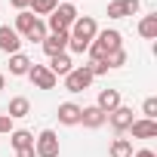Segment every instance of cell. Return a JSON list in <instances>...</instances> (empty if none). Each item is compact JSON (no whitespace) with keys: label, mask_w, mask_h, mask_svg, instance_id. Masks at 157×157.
I'll list each match as a JSON object with an SVG mask.
<instances>
[{"label":"cell","mask_w":157,"mask_h":157,"mask_svg":"<svg viewBox=\"0 0 157 157\" xmlns=\"http://www.w3.org/2000/svg\"><path fill=\"white\" fill-rule=\"evenodd\" d=\"M96 40L105 46V52H114V49H123V37H120V31H102V34H96Z\"/></svg>","instance_id":"cell-14"},{"label":"cell","mask_w":157,"mask_h":157,"mask_svg":"<svg viewBox=\"0 0 157 157\" xmlns=\"http://www.w3.org/2000/svg\"><path fill=\"white\" fill-rule=\"evenodd\" d=\"M56 6H59V0H31L28 10H34V16H49Z\"/></svg>","instance_id":"cell-23"},{"label":"cell","mask_w":157,"mask_h":157,"mask_svg":"<svg viewBox=\"0 0 157 157\" xmlns=\"http://www.w3.org/2000/svg\"><path fill=\"white\" fill-rule=\"evenodd\" d=\"M77 6L74 3H59L52 13H49V31L52 34H59V31H71V25L77 22Z\"/></svg>","instance_id":"cell-1"},{"label":"cell","mask_w":157,"mask_h":157,"mask_svg":"<svg viewBox=\"0 0 157 157\" xmlns=\"http://www.w3.org/2000/svg\"><path fill=\"white\" fill-rule=\"evenodd\" d=\"M16 157H37V154H34V148H22V151H16Z\"/></svg>","instance_id":"cell-28"},{"label":"cell","mask_w":157,"mask_h":157,"mask_svg":"<svg viewBox=\"0 0 157 157\" xmlns=\"http://www.w3.org/2000/svg\"><path fill=\"white\" fill-rule=\"evenodd\" d=\"M96 108H102L105 114H111L114 108H120V93L117 90H102L99 99H96Z\"/></svg>","instance_id":"cell-13"},{"label":"cell","mask_w":157,"mask_h":157,"mask_svg":"<svg viewBox=\"0 0 157 157\" xmlns=\"http://www.w3.org/2000/svg\"><path fill=\"white\" fill-rule=\"evenodd\" d=\"M28 111H31V102H28L25 96H16V99H10L6 117H10V120H19V117H28Z\"/></svg>","instance_id":"cell-16"},{"label":"cell","mask_w":157,"mask_h":157,"mask_svg":"<svg viewBox=\"0 0 157 157\" xmlns=\"http://www.w3.org/2000/svg\"><path fill=\"white\" fill-rule=\"evenodd\" d=\"M0 49H3L6 56H16L22 49V37L10 28V25H0Z\"/></svg>","instance_id":"cell-9"},{"label":"cell","mask_w":157,"mask_h":157,"mask_svg":"<svg viewBox=\"0 0 157 157\" xmlns=\"http://www.w3.org/2000/svg\"><path fill=\"white\" fill-rule=\"evenodd\" d=\"M80 123H83L86 129H99V126H105V123H108V114H105L102 108L90 105V108H83V111H80Z\"/></svg>","instance_id":"cell-10"},{"label":"cell","mask_w":157,"mask_h":157,"mask_svg":"<svg viewBox=\"0 0 157 157\" xmlns=\"http://www.w3.org/2000/svg\"><path fill=\"white\" fill-rule=\"evenodd\" d=\"M111 157H132V142L129 139H114L111 142Z\"/></svg>","instance_id":"cell-21"},{"label":"cell","mask_w":157,"mask_h":157,"mask_svg":"<svg viewBox=\"0 0 157 157\" xmlns=\"http://www.w3.org/2000/svg\"><path fill=\"white\" fill-rule=\"evenodd\" d=\"M28 77H31V83H34L37 90H56V83H59V77H56L46 65H31Z\"/></svg>","instance_id":"cell-5"},{"label":"cell","mask_w":157,"mask_h":157,"mask_svg":"<svg viewBox=\"0 0 157 157\" xmlns=\"http://www.w3.org/2000/svg\"><path fill=\"white\" fill-rule=\"evenodd\" d=\"M71 40H77V43H93L96 40V34H99V25H96V19L93 16H77V22L71 25Z\"/></svg>","instance_id":"cell-2"},{"label":"cell","mask_w":157,"mask_h":157,"mask_svg":"<svg viewBox=\"0 0 157 157\" xmlns=\"http://www.w3.org/2000/svg\"><path fill=\"white\" fill-rule=\"evenodd\" d=\"M3 83H6V77H3V74H0V90H3Z\"/></svg>","instance_id":"cell-30"},{"label":"cell","mask_w":157,"mask_h":157,"mask_svg":"<svg viewBox=\"0 0 157 157\" xmlns=\"http://www.w3.org/2000/svg\"><path fill=\"white\" fill-rule=\"evenodd\" d=\"M80 105H74V102H62L59 105V111H56V117H59V123H65V126H77L80 123Z\"/></svg>","instance_id":"cell-11"},{"label":"cell","mask_w":157,"mask_h":157,"mask_svg":"<svg viewBox=\"0 0 157 157\" xmlns=\"http://www.w3.org/2000/svg\"><path fill=\"white\" fill-rule=\"evenodd\" d=\"M139 34H142L145 40H154V37H157V13L142 16V22H139Z\"/></svg>","instance_id":"cell-18"},{"label":"cell","mask_w":157,"mask_h":157,"mask_svg":"<svg viewBox=\"0 0 157 157\" xmlns=\"http://www.w3.org/2000/svg\"><path fill=\"white\" fill-rule=\"evenodd\" d=\"M46 68H49L56 77H65V74H71V68H74V65H71V56H65V52H62V56H52Z\"/></svg>","instance_id":"cell-17"},{"label":"cell","mask_w":157,"mask_h":157,"mask_svg":"<svg viewBox=\"0 0 157 157\" xmlns=\"http://www.w3.org/2000/svg\"><path fill=\"white\" fill-rule=\"evenodd\" d=\"M96 80V77L90 74V68L86 65H80V68H71V74H65V90L68 93H83V90H90V83Z\"/></svg>","instance_id":"cell-3"},{"label":"cell","mask_w":157,"mask_h":157,"mask_svg":"<svg viewBox=\"0 0 157 157\" xmlns=\"http://www.w3.org/2000/svg\"><path fill=\"white\" fill-rule=\"evenodd\" d=\"M25 40H31V43H43V40H46V25H43L40 19H34V25H31V31L25 34Z\"/></svg>","instance_id":"cell-22"},{"label":"cell","mask_w":157,"mask_h":157,"mask_svg":"<svg viewBox=\"0 0 157 157\" xmlns=\"http://www.w3.org/2000/svg\"><path fill=\"white\" fill-rule=\"evenodd\" d=\"M0 132H13V120L6 114H0Z\"/></svg>","instance_id":"cell-26"},{"label":"cell","mask_w":157,"mask_h":157,"mask_svg":"<svg viewBox=\"0 0 157 157\" xmlns=\"http://www.w3.org/2000/svg\"><path fill=\"white\" fill-rule=\"evenodd\" d=\"M129 132H132V139H157V120H148V117L132 120Z\"/></svg>","instance_id":"cell-12"},{"label":"cell","mask_w":157,"mask_h":157,"mask_svg":"<svg viewBox=\"0 0 157 157\" xmlns=\"http://www.w3.org/2000/svg\"><path fill=\"white\" fill-rule=\"evenodd\" d=\"M34 19H37L34 13H28V10H22V13L16 16V28H13V31H16L19 37H25V34L31 31V25H34Z\"/></svg>","instance_id":"cell-20"},{"label":"cell","mask_w":157,"mask_h":157,"mask_svg":"<svg viewBox=\"0 0 157 157\" xmlns=\"http://www.w3.org/2000/svg\"><path fill=\"white\" fill-rule=\"evenodd\" d=\"M142 114H145L148 120H154V117H157V99H145V105H142Z\"/></svg>","instance_id":"cell-25"},{"label":"cell","mask_w":157,"mask_h":157,"mask_svg":"<svg viewBox=\"0 0 157 157\" xmlns=\"http://www.w3.org/2000/svg\"><path fill=\"white\" fill-rule=\"evenodd\" d=\"M31 59L28 56H22V52H16V56H10V74L13 77H28V71H31Z\"/></svg>","instance_id":"cell-15"},{"label":"cell","mask_w":157,"mask_h":157,"mask_svg":"<svg viewBox=\"0 0 157 157\" xmlns=\"http://www.w3.org/2000/svg\"><path fill=\"white\" fill-rule=\"evenodd\" d=\"M105 65H108V68H123V65H126V49H114V52H108Z\"/></svg>","instance_id":"cell-24"},{"label":"cell","mask_w":157,"mask_h":157,"mask_svg":"<svg viewBox=\"0 0 157 157\" xmlns=\"http://www.w3.org/2000/svg\"><path fill=\"white\" fill-rule=\"evenodd\" d=\"M136 157H157V154H154V151H148V148H142V151H139Z\"/></svg>","instance_id":"cell-29"},{"label":"cell","mask_w":157,"mask_h":157,"mask_svg":"<svg viewBox=\"0 0 157 157\" xmlns=\"http://www.w3.org/2000/svg\"><path fill=\"white\" fill-rule=\"evenodd\" d=\"M10 3H13V6L22 13V10H28V6H31V0H10Z\"/></svg>","instance_id":"cell-27"},{"label":"cell","mask_w":157,"mask_h":157,"mask_svg":"<svg viewBox=\"0 0 157 157\" xmlns=\"http://www.w3.org/2000/svg\"><path fill=\"white\" fill-rule=\"evenodd\" d=\"M139 13V0H111L108 3V19H126Z\"/></svg>","instance_id":"cell-8"},{"label":"cell","mask_w":157,"mask_h":157,"mask_svg":"<svg viewBox=\"0 0 157 157\" xmlns=\"http://www.w3.org/2000/svg\"><path fill=\"white\" fill-rule=\"evenodd\" d=\"M132 108H126V105H120V108H114L111 114H108V123H111V129L114 132H126L129 126H132Z\"/></svg>","instance_id":"cell-7"},{"label":"cell","mask_w":157,"mask_h":157,"mask_svg":"<svg viewBox=\"0 0 157 157\" xmlns=\"http://www.w3.org/2000/svg\"><path fill=\"white\" fill-rule=\"evenodd\" d=\"M10 142H13L16 151H22V148H34V136H31L28 129H13V132H10Z\"/></svg>","instance_id":"cell-19"},{"label":"cell","mask_w":157,"mask_h":157,"mask_svg":"<svg viewBox=\"0 0 157 157\" xmlns=\"http://www.w3.org/2000/svg\"><path fill=\"white\" fill-rule=\"evenodd\" d=\"M68 40H71V34H68V31H59V34H46V40H43L40 46H43V52L52 59V56H62V52L68 49Z\"/></svg>","instance_id":"cell-6"},{"label":"cell","mask_w":157,"mask_h":157,"mask_svg":"<svg viewBox=\"0 0 157 157\" xmlns=\"http://www.w3.org/2000/svg\"><path fill=\"white\" fill-rule=\"evenodd\" d=\"M59 136L52 132V129H43L37 139H34V154L37 157H59Z\"/></svg>","instance_id":"cell-4"}]
</instances>
